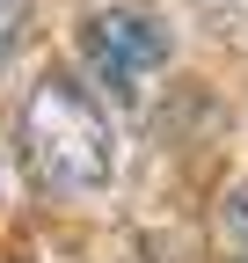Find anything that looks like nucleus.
<instances>
[{"instance_id":"1","label":"nucleus","mask_w":248,"mask_h":263,"mask_svg":"<svg viewBox=\"0 0 248 263\" xmlns=\"http://www.w3.org/2000/svg\"><path fill=\"white\" fill-rule=\"evenodd\" d=\"M22 168L51 197H88L110 183V168H117L110 117L73 73H44L22 95Z\"/></svg>"},{"instance_id":"2","label":"nucleus","mask_w":248,"mask_h":263,"mask_svg":"<svg viewBox=\"0 0 248 263\" xmlns=\"http://www.w3.org/2000/svg\"><path fill=\"white\" fill-rule=\"evenodd\" d=\"M80 59L95 66L102 88L139 95L168 66V29H161V15H146V8H95L80 22Z\"/></svg>"},{"instance_id":"3","label":"nucleus","mask_w":248,"mask_h":263,"mask_svg":"<svg viewBox=\"0 0 248 263\" xmlns=\"http://www.w3.org/2000/svg\"><path fill=\"white\" fill-rule=\"evenodd\" d=\"M22 22H29V0H0V59L22 44Z\"/></svg>"},{"instance_id":"4","label":"nucleus","mask_w":248,"mask_h":263,"mask_svg":"<svg viewBox=\"0 0 248 263\" xmlns=\"http://www.w3.org/2000/svg\"><path fill=\"white\" fill-rule=\"evenodd\" d=\"M226 241L248 256V190H234V197H226Z\"/></svg>"},{"instance_id":"5","label":"nucleus","mask_w":248,"mask_h":263,"mask_svg":"<svg viewBox=\"0 0 248 263\" xmlns=\"http://www.w3.org/2000/svg\"><path fill=\"white\" fill-rule=\"evenodd\" d=\"M241 263H248V256H241Z\"/></svg>"}]
</instances>
